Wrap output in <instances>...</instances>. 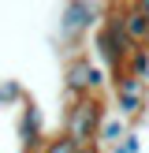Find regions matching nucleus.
I'll list each match as a JSON object with an SVG mask.
<instances>
[{
    "instance_id": "nucleus-1",
    "label": "nucleus",
    "mask_w": 149,
    "mask_h": 153,
    "mask_svg": "<svg viewBox=\"0 0 149 153\" xmlns=\"http://www.w3.org/2000/svg\"><path fill=\"white\" fill-rule=\"evenodd\" d=\"M93 49H97V60L108 67L112 79L127 71V60H131L134 45L127 41V30H123V11L119 7H104V19L101 26L93 30Z\"/></svg>"
},
{
    "instance_id": "nucleus-2",
    "label": "nucleus",
    "mask_w": 149,
    "mask_h": 153,
    "mask_svg": "<svg viewBox=\"0 0 149 153\" xmlns=\"http://www.w3.org/2000/svg\"><path fill=\"white\" fill-rule=\"evenodd\" d=\"M104 116H108V112H104V101H101V97H78V101L63 105V134L78 149H93Z\"/></svg>"
},
{
    "instance_id": "nucleus-3",
    "label": "nucleus",
    "mask_w": 149,
    "mask_h": 153,
    "mask_svg": "<svg viewBox=\"0 0 149 153\" xmlns=\"http://www.w3.org/2000/svg\"><path fill=\"white\" fill-rule=\"evenodd\" d=\"M104 71L89 56H71L63 67V105L78 101V97H101Z\"/></svg>"
},
{
    "instance_id": "nucleus-4",
    "label": "nucleus",
    "mask_w": 149,
    "mask_h": 153,
    "mask_svg": "<svg viewBox=\"0 0 149 153\" xmlns=\"http://www.w3.org/2000/svg\"><path fill=\"white\" fill-rule=\"evenodd\" d=\"M104 19V7L101 4H89V0H71V4L60 7V34H63L67 45H78L82 34L97 30Z\"/></svg>"
},
{
    "instance_id": "nucleus-5",
    "label": "nucleus",
    "mask_w": 149,
    "mask_h": 153,
    "mask_svg": "<svg viewBox=\"0 0 149 153\" xmlns=\"http://www.w3.org/2000/svg\"><path fill=\"white\" fill-rule=\"evenodd\" d=\"M112 86H116V116H123L127 123L131 120L142 116V108H145V97H149V86L142 79H134V75H119V79H112Z\"/></svg>"
},
{
    "instance_id": "nucleus-6",
    "label": "nucleus",
    "mask_w": 149,
    "mask_h": 153,
    "mask_svg": "<svg viewBox=\"0 0 149 153\" xmlns=\"http://www.w3.org/2000/svg\"><path fill=\"white\" fill-rule=\"evenodd\" d=\"M19 142H22V153H41L45 149V116L37 108V101H22L19 108Z\"/></svg>"
},
{
    "instance_id": "nucleus-7",
    "label": "nucleus",
    "mask_w": 149,
    "mask_h": 153,
    "mask_svg": "<svg viewBox=\"0 0 149 153\" xmlns=\"http://www.w3.org/2000/svg\"><path fill=\"white\" fill-rule=\"evenodd\" d=\"M119 11H123V30H127V41H131L134 49L149 45V19H145V15H142L134 4H119Z\"/></svg>"
},
{
    "instance_id": "nucleus-8",
    "label": "nucleus",
    "mask_w": 149,
    "mask_h": 153,
    "mask_svg": "<svg viewBox=\"0 0 149 153\" xmlns=\"http://www.w3.org/2000/svg\"><path fill=\"white\" fill-rule=\"evenodd\" d=\"M131 134V123H127L123 116H104V123H101V134H97V149H116L119 142Z\"/></svg>"
},
{
    "instance_id": "nucleus-9",
    "label": "nucleus",
    "mask_w": 149,
    "mask_h": 153,
    "mask_svg": "<svg viewBox=\"0 0 149 153\" xmlns=\"http://www.w3.org/2000/svg\"><path fill=\"white\" fill-rule=\"evenodd\" d=\"M26 101V90H22L19 79H0V112L4 108H22Z\"/></svg>"
},
{
    "instance_id": "nucleus-10",
    "label": "nucleus",
    "mask_w": 149,
    "mask_h": 153,
    "mask_svg": "<svg viewBox=\"0 0 149 153\" xmlns=\"http://www.w3.org/2000/svg\"><path fill=\"white\" fill-rule=\"evenodd\" d=\"M127 75H134V79H142L149 86V45H142V49L131 52V60H127Z\"/></svg>"
},
{
    "instance_id": "nucleus-11",
    "label": "nucleus",
    "mask_w": 149,
    "mask_h": 153,
    "mask_svg": "<svg viewBox=\"0 0 149 153\" xmlns=\"http://www.w3.org/2000/svg\"><path fill=\"white\" fill-rule=\"evenodd\" d=\"M41 153H78V146H74L67 134H56V138L45 142V149H41Z\"/></svg>"
},
{
    "instance_id": "nucleus-12",
    "label": "nucleus",
    "mask_w": 149,
    "mask_h": 153,
    "mask_svg": "<svg viewBox=\"0 0 149 153\" xmlns=\"http://www.w3.org/2000/svg\"><path fill=\"white\" fill-rule=\"evenodd\" d=\"M108 153H142V138H138V131H131L116 149H108Z\"/></svg>"
},
{
    "instance_id": "nucleus-13",
    "label": "nucleus",
    "mask_w": 149,
    "mask_h": 153,
    "mask_svg": "<svg viewBox=\"0 0 149 153\" xmlns=\"http://www.w3.org/2000/svg\"><path fill=\"white\" fill-rule=\"evenodd\" d=\"M134 7H138V11H142V15H145V19H149V0H138V4H134Z\"/></svg>"
}]
</instances>
